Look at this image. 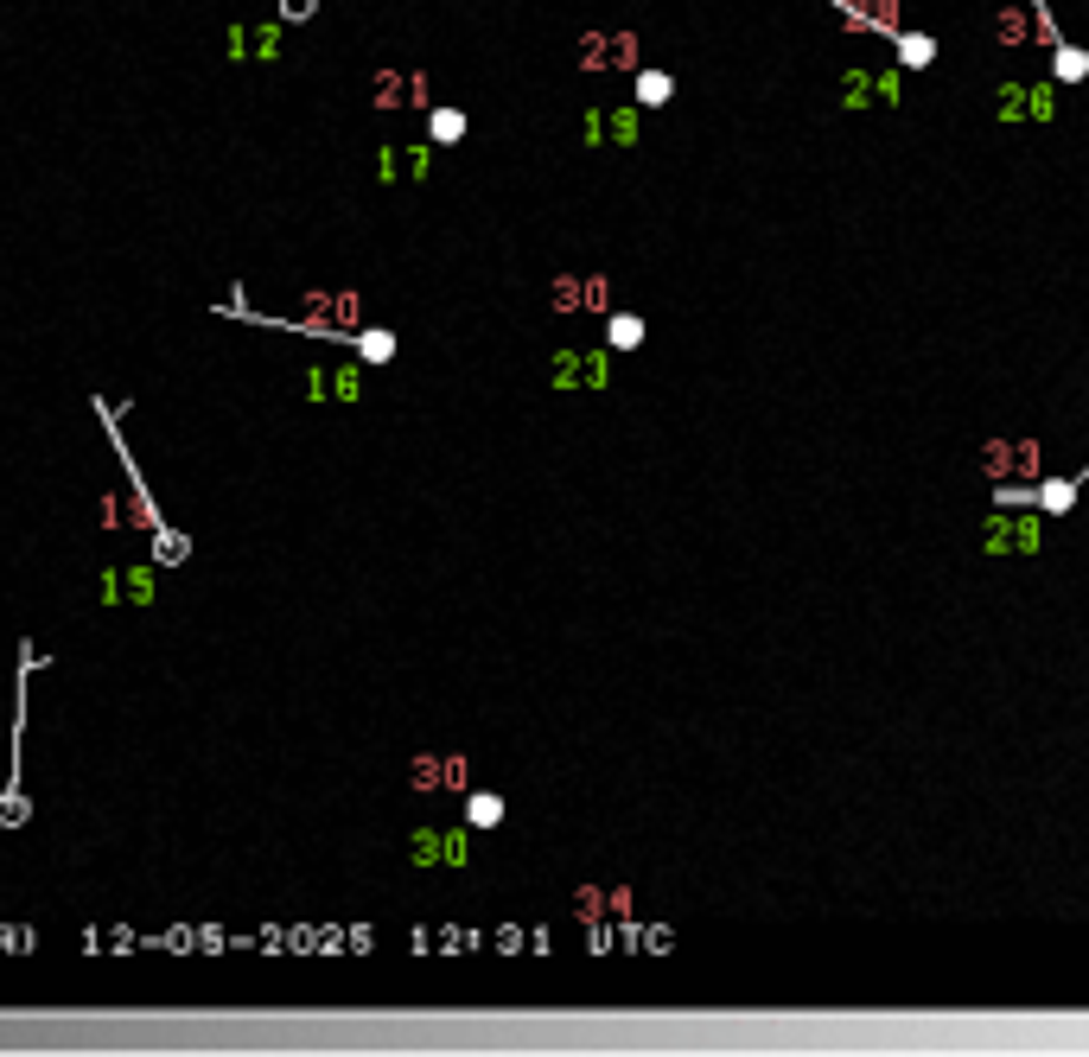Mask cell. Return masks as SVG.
<instances>
[{"label": "cell", "instance_id": "obj_10", "mask_svg": "<svg viewBox=\"0 0 1089 1057\" xmlns=\"http://www.w3.org/2000/svg\"><path fill=\"white\" fill-rule=\"evenodd\" d=\"M1058 77H1064V83H1077V77H1089V58H1083V51H1077V45H1064V51H1058Z\"/></svg>", "mask_w": 1089, "mask_h": 1057}, {"label": "cell", "instance_id": "obj_11", "mask_svg": "<svg viewBox=\"0 0 1089 1057\" xmlns=\"http://www.w3.org/2000/svg\"><path fill=\"white\" fill-rule=\"evenodd\" d=\"M313 13H319V0H281V20H287V26L313 20Z\"/></svg>", "mask_w": 1089, "mask_h": 1057}, {"label": "cell", "instance_id": "obj_2", "mask_svg": "<svg viewBox=\"0 0 1089 1057\" xmlns=\"http://www.w3.org/2000/svg\"><path fill=\"white\" fill-rule=\"evenodd\" d=\"M988 548L994 554H1032V548H1045V523H1039V516H994V523H988Z\"/></svg>", "mask_w": 1089, "mask_h": 1057}, {"label": "cell", "instance_id": "obj_4", "mask_svg": "<svg viewBox=\"0 0 1089 1057\" xmlns=\"http://www.w3.org/2000/svg\"><path fill=\"white\" fill-rule=\"evenodd\" d=\"M669 96H676V77L669 71H637V102H644V109H663Z\"/></svg>", "mask_w": 1089, "mask_h": 1057}, {"label": "cell", "instance_id": "obj_6", "mask_svg": "<svg viewBox=\"0 0 1089 1057\" xmlns=\"http://www.w3.org/2000/svg\"><path fill=\"white\" fill-rule=\"evenodd\" d=\"M930 58H937V39H924V32H905V39H898V64L918 71V64H930Z\"/></svg>", "mask_w": 1089, "mask_h": 1057}, {"label": "cell", "instance_id": "obj_3", "mask_svg": "<svg viewBox=\"0 0 1089 1057\" xmlns=\"http://www.w3.org/2000/svg\"><path fill=\"white\" fill-rule=\"evenodd\" d=\"M605 344H612V351H637V344H644V319H637V313H612V319H605Z\"/></svg>", "mask_w": 1089, "mask_h": 1057}, {"label": "cell", "instance_id": "obj_8", "mask_svg": "<svg viewBox=\"0 0 1089 1057\" xmlns=\"http://www.w3.org/2000/svg\"><path fill=\"white\" fill-rule=\"evenodd\" d=\"M434 141H440V147L465 141V115H459V109H440V115H434Z\"/></svg>", "mask_w": 1089, "mask_h": 1057}, {"label": "cell", "instance_id": "obj_5", "mask_svg": "<svg viewBox=\"0 0 1089 1057\" xmlns=\"http://www.w3.org/2000/svg\"><path fill=\"white\" fill-rule=\"evenodd\" d=\"M465 822H472V828H497V822H504V796L478 790L472 803H465Z\"/></svg>", "mask_w": 1089, "mask_h": 1057}, {"label": "cell", "instance_id": "obj_1", "mask_svg": "<svg viewBox=\"0 0 1089 1057\" xmlns=\"http://www.w3.org/2000/svg\"><path fill=\"white\" fill-rule=\"evenodd\" d=\"M981 465H988L994 478H1039L1045 446L1039 440H994V446H981Z\"/></svg>", "mask_w": 1089, "mask_h": 1057}, {"label": "cell", "instance_id": "obj_7", "mask_svg": "<svg viewBox=\"0 0 1089 1057\" xmlns=\"http://www.w3.org/2000/svg\"><path fill=\"white\" fill-rule=\"evenodd\" d=\"M1070 504H1077V484H1070V478H1064V484H1039V510L1058 516V510H1070Z\"/></svg>", "mask_w": 1089, "mask_h": 1057}, {"label": "cell", "instance_id": "obj_9", "mask_svg": "<svg viewBox=\"0 0 1089 1057\" xmlns=\"http://www.w3.org/2000/svg\"><path fill=\"white\" fill-rule=\"evenodd\" d=\"M357 351L370 357V363H389V357H395V332H363V338H357Z\"/></svg>", "mask_w": 1089, "mask_h": 1057}]
</instances>
